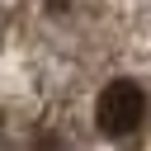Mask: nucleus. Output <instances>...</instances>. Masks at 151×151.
<instances>
[{
    "label": "nucleus",
    "instance_id": "obj_1",
    "mask_svg": "<svg viewBox=\"0 0 151 151\" xmlns=\"http://www.w3.org/2000/svg\"><path fill=\"white\" fill-rule=\"evenodd\" d=\"M142 118H146V94H142L137 80H109V85L99 90V104H94V123H99V132H109V137H127V132L142 127Z\"/></svg>",
    "mask_w": 151,
    "mask_h": 151
}]
</instances>
